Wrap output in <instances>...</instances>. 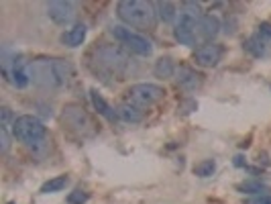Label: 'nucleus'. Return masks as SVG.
Segmentation results:
<instances>
[{"mask_svg":"<svg viewBox=\"0 0 271 204\" xmlns=\"http://www.w3.org/2000/svg\"><path fill=\"white\" fill-rule=\"evenodd\" d=\"M29 78L41 88H59L65 86L72 78V65L63 60H37L29 67Z\"/></svg>","mask_w":271,"mask_h":204,"instance_id":"f257e3e1","label":"nucleus"},{"mask_svg":"<svg viewBox=\"0 0 271 204\" xmlns=\"http://www.w3.org/2000/svg\"><path fill=\"white\" fill-rule=\"evenodd\" d=\"M116 13H118V19L125 20L127 25L141 27V29H147V27L151 29L157 20L155 4L145 2V0H122V2H118Z\"/></svg>","mask_w":271,"mask_h":204,"instance_id":"f03ea898","label":"nucleus"},{"mask_svg":"<svg viewBox=\"0 0 271 204\" xmlns=\"http://www.w3.org/2000/svg\"><path fill=\"white\" fill-rule=\"evenodd\" d=\"M13 133L17 139L27 143L33 149H39L45 143V124L37 117H31V115L19 117L13 124Z\"/></svg>","mask_w":271,"mask_h":204,"instance_id":"7ed1b4c3","label":"nucleus"},{"mask_svg":"<svg viewBox=\"0 0 271 204\" xmlns=\"http://www.w3.org/2000/svg\"><path fill=\"white\" fill-rule=\"evenodd\" d=\"M112 35H115V39H118L122 45H125L127 49H131L137 55H149L153 51L149 39L139 35V33L131 31V29H127V27H112Z\"/></svg>","mask_w":271,"mask_h":204,"instance_id":"20e7f679","label":"nucleus"},{"mask_svg":"<svg viewBox=\"0 0 271 204\" xmlns=\"http://www.w3.org/2000/svg\"><path fill=\"white\" fill-rule=\"evenodd\" d=\"M163 88L161 86H155V84H137V86H131V90L127 92L129 102L135 106H151L155 104L157 100L163 98Z\"/></svg>","mask_w":271,"mask_h":204,"instance_id":"39448f33","label":"nucleus"},{"mask_svg":"<svg viewBox=\"0 0 271 204\" xmlns=\"http://www.w3.org/2000/svg\"><path fill=\"white\" fill-rule=\"evenodd\" d=\"M63 122L70 127L72 131L80 133V135H92L94 133V124L90 121V117L84 112V108L80 106H65L63 108Z\"/></svg>","mask_w":271,"mask_h":204,"instance_id":"423d86ee","label":"nucleus"},{"mask_svg":"<svg viewBox=\"0 0 271 204\" xmlns=\"http://www.w3.org/2000/svg\"><path fill=\"white\" fill-rule=\"evenodd\" d=\"M200 19H194V17H188V15H182L179 17V22L175 27V39L184 45H198L202 43V37H200Z\"/></svg>","mask_w":271,"mask_h":204,"instance_id":"0eeeda50","label":"nucleus"},{"mask_svg":"<svg viewBox=\"0 0 271 204\" xmlns=\"http://www.w3.org/2000/svg\"><path fill=\"white\" fill-rule=\"evenodd\" d=\"M47 13L58 25H70L76 19V6L74 2H65V0H53L47 4Z\"/></svg>","mask_w":271,"mask_h":204,"instance_id":"6e6552de","label":"nucleus"},{"mask_svg":"<svg viewBox=\"0 0 271 204\" xmlns=\"http://www.w3.org/2000/svg\"><path fill=\"white\" fill-rule=\"evenodd\" d=\"M98 60H100V65H104L108 67V70L112 74H122V70L127 67V58L122 55L118 49L115 47H104V49H100L98 51Z\"/></svg>","mask_w":271,"mask_h":204,"instance_id":"1a4fd4ad","label":"nucleus"},{"mask_svg":"<svg viewBox=\"0 0 271 204\" xmlns=\"http://www.w3.org/2000/svg\"><path fill=\"white\" fill-rule=\"evenodd\" d=\"M220 55H222V49L218 45H202L196 51V61L204 67H212L220 61Z\"/></svg>","mask_w":271,"mask_h":204,"instance_id":"9d476101","label":"nucleus"},{"mask_svg":"<svg viewBox=\"0 0 271 204\" xmlns=\"http://www.w3.org/2000/svg\"><path fill=\"white\" fill-rule=\"evenodd\" d=\"M198 25H200V37H202V41H210L218 33V29H220V20L214 15H204V17H200Z\"/></svg>","mask_w":271,"mask_h":204,"instance_id":"9b49d317","label":"nucleus"},{"mask_svg":"<svg viewBox=\"0 0 271 204\" xmlns=\"http://www.w3.org/2000/svg\"><path fill=\"white\" fill-rule=\"evenodd\" d=\"M90 100H92V104H94V108L98 110V115H102L106 121H110V122H115L116 121V112L112 110L110 106H108V102L98 94V90H92V92H90Z\"/></svg>","mask_w":271,"mask_h":204,"instance_id":"f8f14e48","label":"nucleus"},{"mask_svg":"<svg viewBox=\"0 0 271 204\" xmlns=\"http://www.w3.org/2000/svg\"><path fill=\"white\" fill-rule=\"evenodd\" d=\"M116 115L125 122H141L143 121V110L139 106L131 104V102H122V104L116 108Z\"/></svg>","mask_w":271,"mask_h":204,"instance_id":"ddd939ff","label":"nucleus"},{"mask_svg":"<svg viewBox=\"0 0 271 204\" xmlns=\"http://www.w3.org/2000/svg\"><path fill=\"white\" fill-rule=\"evenodd\" d=\"M179 78H177V82H179V86H184L186 90H196L200 84H202V76L200 74H196L194 70H188V67H184V70H179V74H177Z\"/></svg>","mask_w":271,"mask_h":204,"instance_id":"4468645a","label":"nucleus"},{"mask_svg":"<svg viewBox=\"0 0 271 204\" xmlns=\"http://www.w3.org/2000/svg\"><path fill=\"white\" fill-rule=\"evenodd\" d=\"M84 37H86V25H76L74 29H70L67 33H63L61 41H63L65 45H70V47H77V45H82Z\"/></svg>","mask_w":271,"mask_h":204,"instance_id":"2eb2a0df","label":"nucleus"},{"mask_svg":"<svg viewBox=\"0 0 271 204\" xmlns=\"http://www.w3.org/2000/svg\"><path fill=\"white\" fill-rule=\"evenodd\" d=\"M155 10L163 22H172L175 19V6L172 2H155Z\"/></svg>","mask_w":271,"mask_h":204,"instance_id":"dca6fc26","label":"nucleus"},{"mask_svg":"<svg viewBox=\"0 0 271 204\" xmlns=\"http://www.w3.org/2000/svg\"><path fill=\"white\" fill-rule=\"evenodd\" d=\"M65 186H67V178L59 176V178H53V180H49V182H45L41 186V192H43V194H49V192H59Z\"/></svg>","mask_w":271,"mask_h":204,"instance_id":"f3484780","label":"nucleus"},{"mask_svg":"<svg viewBox=\"0 0 271 204\" xmlns=\"http://www.w3.org/2000/svg\"><path fill=\"white\" fill-rule=\"evenodd\" d=\"M172 74H174V63H172V60H167V58L157 60V63H155V76L157 78H169Z\"/></svg>","mask_w":271,"mask_h":204,"instance_id":"a211bd4d","label":"nucleus"},{"mask_svg":"<svg viewBox=\"0 0 271 204\" xmlns=\"http://www.w3.org/2000/svg\"><path fill=\"white\" fill-rule=\"evenodd\" d=\"M245 47L249 49L255 58H261V55H265V43H263V39L259 37V35H255V37H251L249 41L245 43Z\"/></svg>","mask_w":271,"mask_h":204,"instance_id":"6ab92c4d","label":"nucleus"},{"mask_svg":"<svg viewBox=\"0 0 271 204\" xmlns=\"http://www.w3.org/2000/svg\"><path fill=\"white\" fill-rule=\"evenodd\" d=\"M239 190L245 192V194H259V196H261V192H269V188L261 182H243L239 184Z\"/></svg>","mask_w":271,"mask_h":204,"instance_id":"aec40b11","label":"nucleus"},{"mask_svg":"<svg viewBox=\"0 0 271 204\" xmlns=\"http://www.w3.org/2000/svg\"><path fill=\"white\" fill-rule=\"evenodd\" d=\"M214 169H216V163H214L212 160H206V162H200L194 165V174L200 176V178H208L214 174Z\"/></svg>","mask_w":271,"mask_h":204,"instance_id":"412c9836","label":"nucleus"},{"mask_svg":"<svg viewBox=\"0 0 271 204\" xmlns=\"http://www.w3.org/2000/svg\"><path fill=\"white\" fill-rule=\"evenodd\" d=\"M182 8H184V13H182V15L194 17V19L204 17V13H202V4H200V2H184Z\"/></svg>","mask_w":271,"mask_h":204,"instance_id":"4be33fe9","label":"nucleus"},{"mask_svg":"<svg viewBox=\"0 0 271 204\" xmlns=\"http://www.w3.org/2000/svg\"><path fill=\"white\" fill-rule=\"evenodd\" d=\"M0 149H2V153H8L10 149V137H8L6 127H0Z\"/></svg>","mask_w":271,"mask_h":204,"instance_id":"5701e85b","label":"nucleus"},{"mask_svg":"<svg viewBox=\"0 0 271 204\" xmlns=\"http://www.w3.org/2000/svg\"><path fill=\"white\" fill-rule=\"evenodd\" d=\"M67 200H70V204H86L88 202V194L82 192V190H76V192H72Z\"/></svg>","mask_w":271,"mask_h":204,"instance_id":"b1692460","label":"nucleus"},{"mask_svg":"<svg viewBox=\"0 0 271 204\" xmlns=\"http://www.w3.org/2000/svg\"><path fill=\"white\" fill-rule=\"evenodd\" d=\"M245 204H271V194H261V196H255L245 200Z\"/></svg>","mask_w":271,"mask_h":204,"instance_id":"393cba45","label":"nucleus"},{"mask_svg":"<svg viewBox=\"0 0 271 204\" xmlns=\"http://www.w3.org/2000/svg\"><path fill=\"white\" fill-rule=\"evenodd\" d=\"M259 37H267V39H271V25L269 22H261V25H259V33H257Z\"/></svg>","mask_w":271,"mask_h":204,"instance_id":"a878e982","label":"nucleus"},{"mask_svg":"<svg viewBox=\"0 0 271 204\" xmlns=\"http://www.w3.org/2000/svg\"><path fill=\"white\" fill-rule=\"evenodd\" d=\"M0 115H2V127H8L10 119H13V115H10V110L4 106V108H0Z\"/></svg>","mask_w":271,"mask_h":204,"instance_id":"bb28decb","label":"nucleus"},{"mask_svg":"<svg viewBox=\"0 0 271 204\" xmlns=\"http://www.w3.org/2000/svg\"><path fill=\"white\" fill-rule=\"evenodd\" d=\"M188 108H196V102H194V100H188L186 104H182V106H179V110H182V112H190Z\"/></svg>","mask_w":271,"mask_h":204,"instance_id":"cd10ccee","label":"nucleus"},{"mask_svg":"<svg viewBox=\"0 0 271 204\" xmlns=\"http://www.w3.org/2000/svg\"><path fill=\"white\" fill-rule=\"evenodd\" d=\"M232 163H234L236 167H243V165H245V160H243V157H241V155H236V157H234V160H232Z\"/></svg>","mask_w":271,"mask_h":204,"instance_id":"c85d7f7f","label":"nucleus"},{"mask_svg":"<svg viewBox=\"0 0 271 204\" xmlns=\"http://www.w3.org/2000/svg\"><path fill=\"white\" fill-rule=\"evenodd\" d=\"M10 204H13V202H10Z\"/></svg>","mask_w":271,"mask_h":204,"instance_id":"c756f323","label":"nucleus"}]
</instances>
